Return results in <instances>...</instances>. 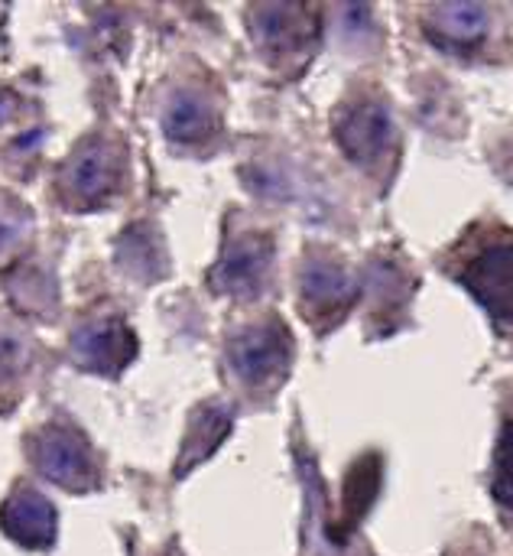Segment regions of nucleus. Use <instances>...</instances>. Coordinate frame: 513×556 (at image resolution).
<instances>
[{
    "mask_svg": "<svg viewBox=\"0 0 513 556\" xmlns=\"http://www.w3.org/2000/svg\"><path fill=\"white\" fill-rule=\"evenodd\" d=\"M117 189V156L107 143H85L65 166V192L78 205H101Z\"/></svg>",
    "mask_w": 513,
    "mask_h": 556,
    "instance_id": "nucleus-9",
    "label": "nucleus"
},
{
    "mask_svg": "<svg viewBox=\"0 0 513 556\" xmlns=\"http://www.w3.org/2000/svg\"><path fill=\"white\" fill-rule=\"evenodd\" d=\"M251 29H254V39L260 42V49L290 55L316 39L319 20L309 7L273 3V7H257L251 13Z\"/></svg>",
    "mask_w": 513,
    "mask_h": 556,
    "instance_id": "nucleus-7",
    "label": "nucleus"
},
{
    "mask_svg": "<svg viewBox=\"0 0 513 556\" xmlns=\"http://www.w3.org/2000/svg\"><path fill=\"white\" fill-rule=\"evenodd\" d=\"M23 358H26L23 342H20V339H13V336H0V375L16 371V368L23 365Z\"/></svg>",
    "mask_w": 513,
    "mask_h": 556,
    "instance_id": "nucleus-17",
    "label": "nucleus"
},
{
    "mask_svg": "<svg viewBox=\"0 0 513 556\" xmlns=\"http://www.w3.org/2000/svg\"><path fill=\"white\" fill-rule=\"evenodd\" d=\"M270 257H273V244L264 235H241L238 241L225 248V257L218 261L211 274L215 290L231 293V296L260 293L267 270H270Z\"/></svg>",
    "mask_w": 513,
    "mask_h": 556,
    "instance_id": "nucleus-5",
    "label": "nucleus"
},
{
    "mask_svg": "<svg viewBox=\"0 0 513 556\" xmlns=\"http://www.w3.org/2000/svg\"><path fill=\"white\" fill-rule=\"evenodd\" d=\"M384 482V459L377 453H364L361 459L351 463L348 476H345V489H342V518L332 528V541H345L371 511L377 492Z\"/></svg>",
    "mask_w": 513,
    "mask_h": 556,
    "instance_id": "nucleus-11",
    "label": "nucleus"
},
{
    "mask_svg": "<svg viewBox=\"0 0 513 556\" xmlns=\"http://www.w3.org/2000/svg\"><path fill=\"white\" fill-rule=\"evenodd\" d=\"M462 283L498 323L513 326V241L485 248L462 270Z\"/></svg>",
    "mask_w": 513,
    "mask_h": 556,
    "instance_id": "nucleus-3",
    "label": "nucleus"
},
{
    "mask_svg": "<svg viewBox=\"0 0 513 556\" xmlns=\"http://www.w3.org/2000/svg\"><path fill=\"white\" fill-rule=\"evenodd\" d=\"M231 424H234V414L228 404H221V401L198 404L189 417V430H185V440H182V450L176 459V476L182 479L195 466H202L208 456H215V450L231 433Z\"/></svg>",
    "mask_w": 513,
    "mask_h": 556,
    "instance_id": "nucleus-10",
    "label": "nucleus"
},
{
    "mask_svg": "<svg viewBox=\"0 0 513 556\" xmlns=\"http://www.w3.org/2000/svg\"><path fill=\"white\" fill-rule=\"evenodd\" d=\"M163 127L172 140H202L215 127V111L202 94L176 91L166 104Z\"/></svg>",
    "mask_w": 513,
    "mask_h": 556,
    "instance_id": "nucleus-13",
    "label": "nucleus"
},
{
    "mask_svg": "<svg viewBox=\"0 0 513 556\" xmlns=\"http://www.w3.org/2000/svg\"><path fill=\"white\" fill-rule=\"evenodd\" d=\"M335 137H338V147L358 166H371L374 160H381L387 153V147L394 140V124H390V114L384 104L361 101L338 114Z\"/></svg>",
    "mask_w": 513,
    "mask_h": 556,
    "instance_id": "nucleus-4",
    "label": "nucleus"
},
{
    "mask_svg": "<svg viewBox=\"0 0 513 556\" xmlns=\"http://www.w3.org/2000/svg\"><path fill=\"white\" fill-rule=\"evenodd\" d=\"M33 466L65 492H91L98 485V463L91 456L88 440L62 424L42 427L29 437Z\"/></svg>",
    "mask_w": 513,
    "mask_h": 556,
    "instance_id": "nucleus-1",
    "label": "nucleus"
},
{
    "mask_svg": "<svg viewBox=\"0 0 513 556\" xmlns=\"http://www.w3.org/2000/svg\"><path fill=\"white\" fill-rule=\"evenodd\" d=\"M495 498L501 505L513 508V424L504 427L501 446H498V463H495Z\"/></svg>",
    "mask_w": 513,
    "mask_h": 556,
    "instance_id": "nucleus-16",
    "label": "nucleus"
},
{
    "mask_svg": "<svg viewBox=\"0 0 513 556\" xmlns=\"http://www.w3.org/2000/svg\"><path fill=\"white\" fill-rule=\"evenodd\" d=\"M0 528L13 544L26 551H46L55 541V508L39 492L16 489L0 508Z\"/></svg>",
    "mask_w": 513,
    "mask_h": 556,
    "instance_id": "nucleus-8",
    "label": "nucleus"
},
{
    "mask_svg": "<svg viewBox=\"0 0 513 556\" xmlns=\"http://www.w3.org/2000/svg\"><path fill=\"white\" fill-rule=\"evenodd\" d=\"M439 29H446V36L456 42H472L485 33V10H478L472 3L446 7V10H439Z\"/></svg>",
    "mask_w": 513,
    "mask_h": 556,
    "instance_id": "nucleus-15",
    "label": "nucleus"
},
{
    "mask_svg": "<svg viewBox=\"0 0 513 556\" xmlns=\"http://www.w3.org/2000/svg\"><path fill=\"white\" fill-rule=\"evenodd\" d=\"M72 355L85 371L98 375H117L127 368L137 355V336L117 323V319H101L91 326H81L72 339Z\"/></svg>",
    "mask_w": 513,
    "mask_h": 556,
    "instance_id": "nucleus-6",
    "label": "nucleus"
},
{
    "mask_svg": "<svg viewBox=\"0 0 513 556\" xmlns=\"http://www.w3.org/2000/svg\"><path fill=\"white\" fill-rule=\"evenodd\" d=\"M290 355H293L290 332L280 323L251 326V329L238 332L228 345L231 368L247 384H270V381L283 378L290 368Z\"/></svg>",
    "mask_w": 513,
    "mask_h": 556,
    "instance_id": "nucleus-2",
    "label": "nucleus"
},
{
    "mask_svg": "<svg viewBox=\"0 0 513 556\" xmlns=\"http://www.w3.org/2000/svg\"><path fill=\"white\" fill-rule=\"evenodd\" d=\"M117 254H120V264L130 270V274H137V277H159L163 274V251H159V241H156V235H150L146 228H133V231H127L124 235V241H120V248H117Z\"/></svg>",
    "mask_w": 513,
    "mask_h": 556,
    "instance_id": "nucleus-14",
    "label": "nucleus"
},
{
    "mask_svg": "<svg viewBox=\"0 0 513 556\" xmlns=\"http://www.w3.org/2000/svg\"><path fill=\"white\" fill-rule=\"evenodd\" d=\"M303 296L309 303V309L316 316H332L338 319L358 296L351 277L338 267V264H325V261H312L303 270Z\"/></svg>",
    "mask_w": 513,
    "mask_h": 556,
    "instance_id": "nucleus-12",
    "label": "nucleus"
}]
</instances>
